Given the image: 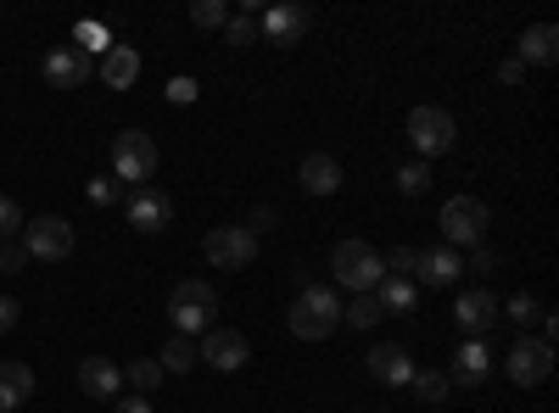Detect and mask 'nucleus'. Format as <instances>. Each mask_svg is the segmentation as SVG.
Listing matches in <instances>:
<instances>
[{
	"mask_svg": "<svg viewBox=\"0 0 559 413\" xmlns=\"http://www.w3.org/2000/svg\"><path fill=\"white\" fill-rule=\"evenodd\" d=\"M376 413H392V408H376Z\"/></svg>",
	"mask_w": 559,
	"mask_h": 413,
	"instance_id": "nucleus-42",
	"label": "nucleus"
},
{
	"mask_svg": "<svg viewBox=\"0 0 559 413\" xmlns=\"http://www.w3.org/2000/svg\"><path fill=\"white\" fill-rule=\"evenodd\" d=\"M464 268H476V274H492V268H498V257H492L487 246H476V252H471V263H464Z\"/></svg>",
	"mask_w": 559,
	"mask_h": 413,
	"instance_id": "nucleus-38",
	"label": "nucleus"
},
{
	"mask_svg": "<svg viewBox=\"0 0 559 413\" xmlns=\"http://www.w3.org/2000/svg\"><path fill=\"white\" fill-rule=\"evenodd\" d=\"M17 246L28 252V263H68L79 241H73V223H68L62 212H39V218L23 223Z\"/></svg>",
	"mask_w": 559,
	"mask_h": 413,
	"instance_id": "nucleus-5",
	"label": "nucleus"
},
{
	"mask_svg": "<svg viewBox=\"0 0 559 413\" xmlns=\"http://www.w3.org/2000/svg\"><path fill=\"white\" fill-rule=\"evenodd\" d=\"M487 218H492V212H487L481 196H448L437 223H442V241H448V246H471V252H476V246L487 241Z\"/></svg>",
	"mask_w": 559,
	"mask_h": 413,
	"instance_id": "nucleus-7",
	"label": "nucleus"
},
{
	"mask_svg": "<svg viewBox=\"0 0 559 413\" xmlns=\"http://www.w3.org/2000/svg\"><path fill=\"white\" fill-rule=\"evenodd\" d=\"M45 84L51 89H79L90 78V57L79 51V45H57V51H45Z\"/></svg>",
	"mask_w": 559,
	"mask_h": 413,
	"instance_id": "nucleus-15",
	"label": "nucleus"
},
{
	"mask_svg": "<svg viewBox=\"0 0 559 413\" xmlns=\"http://www.w3.org/2000/svg\"><path fill=\"white\" fill-rule=\"evenodd\" d=\"M453 325L471 336V341H487V330L498 325V296L492 291H459V302H453Z\"/></svg>",
	"mask_w": 559,
	"mask_h": 413,
	"instance_id": "nucleus-12",
	"label": "nucleus"
},
{
	"mask_svg": "<svg viewBox=\"0 0 559 413\" xmlns=\"http://www.w3.org/2000/svg\"><path fill=\"white\" fill-rule=\"evenodd\" d=\"M157 363H163V375H191L202 357H197V341L191 336H168V347H163Z\"/></svg>",
	"mask_w": 559,
	"mask_h": 413,
	"instance_id": "nucleus-24",
	"label": "nucleus"
},
{
	"mask_svg": "<svg viewBox=\"0 0 559 413\" xmlns=\"http://www.w3.org/2000/svg\"><path fill=\"white\" fill-rule=\"evenodd\" d=\"M515 62L521 68H554L559 62V28L554 23H532L515 45Z\"/></svg>",
	"mask_w": 559,
	"mask_h": 413,
	"instance_id": "nucleus-20",
	"label": "nucleus"
},
{
	"mask_svg": "<svg viewBox=\"0 0 559 413\" xmlns=\"http://www.w3.org/2000/svg\"><path fill=\"white\" fill-rule=\"evenodd\" d=\"M197 89H202L197 78H168V101H174V107H191Z\"/></svg>",
	"mask_w": 559,
	"mask_h": 413,
	"instance_id": "nucleus-35",
	"label": "nucleus"
},
{
	"mask_svg": "<svg viewBox=\"0 0 559 413\" xmlns=\"http://www.w3.org/2000/svg\"><path fill=\"white\" fill-rule=\"evenodd\" d=\"M23 223H28V212L12 196H0V246H7L12 235H23Z\"/></svg>",
	"mask_w": 559,
	"mask_h": 413,
	"instance_id": "nucleus-31",
	"label": "nucleus"
},
{
	"mask_svg": "<svg viewBox=\"0 0 559 413\" xmlns=\"http://www.w3.org/2000/svg\"><path fill=\"white\" fill-rule=\"evenodd\" d=\"M112 413H152V397H123Z\"/></svg>",
	"mask_w": 559,
	"mask_h": 413,
	"instance_id": "nucleus-39",
	"label": "nucleus"
},
{
	"mask_svg": "<svg viewBox=\"0 0 559 413\" xmlns=\"http://www.w3.org/2000/svg\"><path fill=\"white\" fill-rule=\"evenodd\" d=\"M197 357L207 363V369H218V375H236L241 363L252 357V347H247V336H241V330H218V325H213V330L202 336Z\"/></svg>",
	"mask_w": 559,
	"mask_h": 413,
	"instance_id": "nucleus-10",
	"label": "nucleus"
},
{
	"mask_svg": "<svg viewBox=\"0 0 559 413\" xmlns=\"http://www.w3.org/2000/svg\"><path fill=\"white\" fill-rule=\"evenodd\" d=\"M376 302H381V313H414V302H419V286L414 280H381L376 286Z\"/></svg>",
	"mask_w": 559,
	"mask_h": 413,
	"instance_id": "nucleus-23",
	"label": "nucleus"
},
{
	"mask_svg": "<svg viewBox=\"0 0 559 413\" xmlns=\"http://www.w3.org/2000/svg\"><path fill=\"white\" fill-rule=\"evenodd\" d=\"M308 23H313L308 7H269V12L258 17V34H263L269 45H297V39L308 34Z\"/></svg>",
	"mask_w": 559,
	"mask_h": 413,
	"instance_id": "nucleus-17",
	"label": "nucleus"
},
{
	"mask_svg": "<svg viewBox=\"0 0 559 413\" xmlns=\"http://www.w3.org/2000/svg\"><path fill=\"white\" fill-rule=\"evenodd\" d=\"M140 78V51L134 45H112V51L102 57V84L107 89H129Z\"/></svg>",
	"mask_w": 559,
	"mask_h": 413,
	"instance_id": "nucleus-22",
	"label": "nucleus"
},
{
	"mask_svg": "<svg viewBox=\"0 0 559 413\" xmlns=\"http://www.w3.org/2000/svg\"><path fill=\"white\" fill-rule=\"evenodd\" d=\"M464 274V263H459V252L453 246H426L414 257V286H431V291H442V286H453Z\"/></svg>",
	"mask_w": 559,
	"mask_h": 413,
	"instance_id": "nucleus-16",
	"label": "nucleus"
},
{
	"mask_svg": "<svg viewBox=\"0 0 559 413\" xmlns=\"http://www.w3.org/2000/svg\"><path fill=\"white\" fill-rule=\"evenodd\" d=\"M79 45H84V51H102V57H107L118 39H112V34H107L102 23H79Z\"/></svg>",
	"mask_w": 559,
	"mask_h": 413,
	"instance_id": "nucleus-33",
	"label": "nucleus"
},
{
	"mask_svg": "<svg viewBox=\"0 0 559 413\" xmlns=\"http://www.w3.org/2000/svg\"><path fill=\"white\" fill-rule=\"evenodd\" d=\"M487 375H492V347H487V341H464V347L453 352L448 386H471V391H481Z\"/></svg>",
	"mask_w": 559,
	"mask_h": 413,
	"instance_id": "nucleus-14",
	"label": "nucleus"
},
{
	"mask_svg": "<svg viewBox=\"0 0 559 413\" xmlns=\"http://www.w3.org/2000/svg\"><path fill=\"white\" fill-rule=\"evenodd\" d=\"M0 12H7V7H0Z\"/></svg>",
	"mask_w": 559,
	"mask_h": 413,
	"instance_id": "nucleus-43",
	"label": "nucleus"
},
{
	"mask_svg": "<svg viewBox=\"0 0 559 413\" xmlns=\"http://www.w3.org/2000/svg\"><path fill=\"white\" fill-rule=\"evenodd\" d=\"M403 134H408V146L419 151V162L448 157V151L459 146V123H453V112H442V107H414L408 123H403Z\"/></svg>",
	"mask_w": 559,
	"mask_h": 413,
	"instance_id": "nucleus-6",
	"label": "nucleus"
},
{
	"mask_svg": "<svg viewBox=\"0 0 559 413\" xmlns=\"http://www.w3.org/2000/svg\"><path fill=\"white\" fill-rule=\"evenodd\" d=\"M90 202L112 207V202H123V185H118V179H90Z\"/></svg>",
	"mask_w": 559,
	"mask_h": 413,
	"instance_id": "nucleus-34",
	"label": "nucleus"
},
{
	"mask_svg": "<svg viewBox=\"0 0 559 413\" xmlns=\"http://www.w3.org/2000/svg\"><path fill=\"white\" fill-rule=\"evenodd\" d=\"M79 391L96 402H118L123 397V369L112 357H79Z\"/></svg>",
	"mask_w": 559,
	"mask_h": 413,
	"instance_id": "nucleus-13",
	"label": "nucleus"
},
{
	"mask_svg": "<svg viewBox=\"0 0 559 413\" xmlns=\"http://www.w3.org/2000/svg\"><path fill=\"white\" fill-rule=\"evenodd\" d=\"M202 257L213 263V268H252V257H258V235L247 223H218V229H207V241H202Z\"/></svg>",
	"mask_w": 559,
	"mask_h": 413,
	"instance_id": "nucleus-8",
	"label": "nucleus"
},
{
	"mask_svg": "<svg viewBox=\"0 0 559 413\" xmlns=\"http://www.w3.org/2000/svg\"><path fill=\"white\" fill-rule=\"evenodd\" d=\"M408 391L426 402V408H442V402H448V375H442V369H414Z\"/></svg>",
	"mask_w": 559,
	"mask_h": 413,
	"instance_id": "nucleus-25",
	"label": "nucleus"
},
{
	"mask_svg": "<svg viewBox=\"0 0 559 413\" xmlns=\"http://www.w3.org/2000/svg\"><path fill=\"white\" fill-rule=\"evenodd\" d=\"M498 78H503V84H521V78H526V68H521V62H515V57H509V62H503V68H498Z\"/></svg>",
	"mask_w": 559,
	"mask_h": 413,
	"instance_id": "nucleus-41",
	"label": "nucleus"
},
{
	"mask_svg": "<svg viewBox=\"0 0 559 413\" xmlns=\"http://www.w3.org/2000/svg\"><path fill=\"white\" fill-rule=\"evenodd\" d=\"M498 318H509V325H521V336H526V330L537 325V318H543V302L521 291V296H515V302H509V307H498Z\"/></svg>",
	"mask_w": 559,
	"mask_h": 413,
	"instance_id": "nucleus-29",
	"label": "nucleus"
},
{
	"mask_svg": "<svg viewBox=\"0 0 559 413\" xmlns=\"http://www.w3.org/2000/svg\"><path fill=\"white\" fill-rule=\"evenodd\" d=\"M369 375H376L381 386H408L414 380V357H408V347H397V341H381V347H369Z\"/></svg>",
	"mask_w": 559,
	"mask_h": 413,
	"instance_id": "nucleus-19",
	"label": "nucleus"
},
{
	"mask_svg": "<svg viewBox=\"0 0 559 413\" xmlns=\"http://www.w3.org/2000/svg\"><path fill=\"white\" fill-rule=\"evenodd\" d=\"M331 274H336V286H347L353 296H376V286L386 280V257L369 241H336Z\"/></svg>",
	"mask_w": 559,
	"mask_h": 413,
	"instance_id": "nucleus-2",
	"label": "nucleus"
},
{
	"mask_svg": "<svg viewBox=\"0 0 559 413\" xmlns=\"http://www.w3.org/2000/svg\"><path fill=\"white\" fill-rule=\"evenodd\" d=\"M123 212H129V229H140V235H163L168 218H174V202L157 185H140V191H129Z\"/></svg>",
	"mask_w": 559,
	"mask_h": 413,
	"instance_id": "nucleus-11",
	"label": "nucleus"
},
{
	"mask_svg": "<svg viewBox=\"0 0 559 413\" xmlns=\"http://www.w3.org/2000/svg\"><path fill=\"white\" fill-rule=\"evenodd\" d=\"M23 402H34V369L23 357L0 363V413H17Z\"/></svg>",
	"mask_w": 559,
	"mask_h": 413,
	"instance_id": "nucleus-21",
	"label": "nucleus"
},
{
	"mask_svg": "<svg viewBox=\"0 0 559 413\" xmlns=\"http://www.w3.org/2000/svg\"><path fill=\"white\" fill-rule=\"evenodd\" d=\"M247 229H252V235H263V229H274V207H258V212H252V223H247Z\"/></svg>",
	"mask_w": 559,
	"mask_h": 413,
	"instance_id": "nucleus-40",
	"label": "nucleus"
},
{
	"mask_svg": "<svg viewBox=\"0 0 559 413\" xmlns=\"http://www.w3.org/2000/svg\"><path fill=\"white\" fill-rule=\"evenodd\" d=\"M392 179H397V191H403V196H426V191H431V162H419V157H414V162H403Z\"/></svg>",
	"mask_w": 559,
	"mask_h": 413,
	"instance_id": "nucleus-28",
	"label": "nucleus"
},
{
	"mask_svg": "<svg viewBox=\"0 0 559 413\" xmlns=\"http://www.w3.org/2000/svg\"><path fill=\"white\" fill-rule=\"evenodd\" d=\"M224 39L241 45V51H247V45H258V12H236V17L224 23Z\"/></svg>",
	"mask_w": 559,
	"mask_h": 413,
	"instance_id": "nucleus-30",
	"label": "nucleus"
},
{
	"mask_svg": "<svg viewBox=\"0 0 559 413\" xmlns=\"http://www.w3.org/2000/svg\"><path fill=\"white\" fill-rule=\"evenodd\" d=\"M503 375L515 380V386H543L548 375H554V347L543 341V336H521L515 347H509V357H503Z\"/></svg>",
	"mask_w": 559,
	"mask_h": 413,
	"instance_id": "nucleus-9",
	"label": "nucleus"
},
{
	"mask_svg": "<svg viewBox=\"0 0 559 413\" xmlns=\"http://www.w3.org/2000/svg\"><path fill=\"white\" fill-rule=\"evenodd\" d=\"M213 313H218V296L207 280H179L168 291V318H174V336H207L213 330Z\"/></svg>",
	"mask_w": 559,
	"mask_h": 413,
	"instance_id": "nucleus-4",
	"label": "nucleus"
},
{
	"mask_svg": "<svg viewBox=\"0 0 559 413\" xmlns=\"http://www.w3.org/2000/svg\"><path fill=\"white\" fill-rule=\"evenodd\" d=\"M342 291L336 286H302L297 291V302H292V336L297 341H331L336 330H342Z\"/></svg>",
	"mask_w": 559,
	"mask_h": 413,
	"instance_id": "nucleus-1",
	"label": "nucleus"
},
{
	"mask_svg": "<svg viewBox=\"0 0 559 413\" xmlns=\"http://www.w3.org/2000/svg\"><path fill=\"white\" fill-rule=\"evenodd\" d=\"M191 23H197V28H224V23H229V7H224V0H197Z\"/></svg>",
	"mask_w": 559,
	"mask_h": 413,
	"instance_id": "nucleus-32",
	"label": "nucleus"
},
{
	"mask_svg": "<svg viewBox=\"0 0 559 413\" xmlns=\"http://www.w3.org/2000/svg\"><path fill=\"white\" fill-rule=\"evenodd\" d=\"M123 380L134 386V397H146V391L163 380V363H157V357H134V363H123Z\"/></svg>",
	"mask_w": 559,
	"mask_h": 413,
	"instance_id": "nucleus-27",
	"label": "nucleus"
},
{
	"mask_svg": "<svg viewBox=\"0 0 559 413\" xmlns=\"http://www.w3.org/2000/svg\"><path fill=\"white\" fill-rule=\"evenodd\" d=\"M23 268H28V252L17 241H7V246H0V274H23Z\"/></svg>",
	"mask_w": 559,
	"mask_h": 413,
	"instance_id": "nucleus-36",
	"label": "nucleus"
},
{
	"mask_svg": "<svg viewBox=\"0 0 559 413\" xmlns=\"http://www.w3.org/2000/svg\"><path fill=\"white\" fill-rule=\"evenodd\" d=\"M381 318H386V313H381L376 296H353V302L342 307V325H353V330H376Z\"/></svg>",
	"mask_w": 559,
	"mask_h": 413,
	"instance_id": "nucleus-26",
	"label": "nucleus"
},
{
	"mask_svg": "<svg viewBox=\"0 0 559 413\" xmlns=\"http://www.w3.org/2000/svg\"><path fill=\"white\" fill-rule=\"evenodd\" d=\"M17 313H23L17 296H0V336H12V330H17Z\"/></svg>",
	"mask_w": 559,
	"mask_h": 413,
	"instance_id": "nucleus-37",
	"label": "nucleus"
},
{
	"mask_svg": "<svg viewBox=\"0 0 559 413\" xmlns=\"http://www.w3.org/2000/svg\"><path fill=\"white\" fill-rule=\"evenodd\" d=\"M297 185H302L308 196H336V191H342V162H336L331 151H308V157L297 162Z\"/></svg>",
	"mask_w": 559,
	"mask_h": 413,
	"instance_id": "nucleus-18",
	"label": "nucleus"
},
{
	"mask_svg": "<svg viewBox=\"0 0 559 413\" xmlns=\"http://www.w3.org/2000/svg\"><path fill=\"white\" fill-rule=\"evenodd\" d=\"M157 141L152 134H140V129H123V134H112V179L118 185H129V191H140V185H152V173H157Z\"/></svg>",
	"mask_w": 559,
	"mask_h": 413,
	"instance_id": "nucleus-3",
	"label": "nucleus"
}]
</instances>
